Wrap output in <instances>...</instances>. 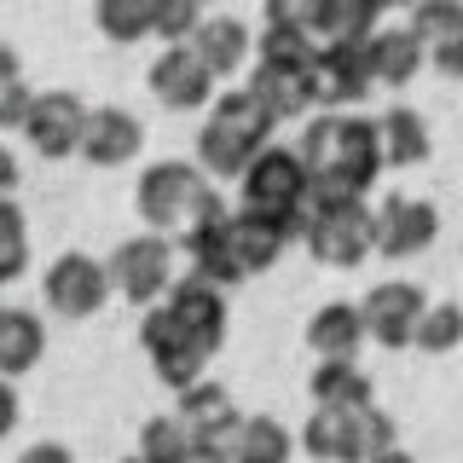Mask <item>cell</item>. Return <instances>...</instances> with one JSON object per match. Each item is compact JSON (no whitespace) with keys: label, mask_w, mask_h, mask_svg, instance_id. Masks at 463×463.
Segmentation results:
<instances>
[{"label":"cell","mask_w":463,"mask_h":463,"mask_svg":"<svg viewBox=\"0 0 463 463\" xmlns=\"http://www.w3.org/2000/svg\"><path fill=\"white\" fill-rule=\"evenodd\" d=\"M296 151H301V163H307L313 192H325V197H365L388 168L383 139H376V116H359V110L307 116Z\"/></svg>","instance_id":"1"},{"label":"cell","mask_w":463,"mask_h":463,"mask_svg":"<svg viewBox=\"0 0 463 463\" xmlns=\"http://www.w3.org/2000/svg\"><path fill=\"white\" fill-rule=\"evenodd\" d=\"M272 116L260 110V99L250 87H232V93L209 99V116H203V134H197V168L209 180H238L243 168L255 163L260 145H272Z\"/></svg>","instance_id":"2"},{"label":"cell","mask_w":463,"mask_h":463,"mask_svg":"<svg viewBox=\"0 0 463 463\" xmlns=\"http://www.w3.org/2000/svg\"><path fill=\"white\" fill-rule=\"evenodd\" d=\"M134 209H139V221L151 226V232H192L197 221H209V214H221L226 209V197L214 192V180L203 174L197 163H180V156H168V163H151L139 174V185H134Z\"/></svg>","instance_id":"3"},{"label":"cell","mask_w":463,"mask_h":463,"mask_svg":"<svg viewBox=\"0 0 463 463\" xmlns=\"http://www.w3.org/2000/svg\"><path fill=\"white\" fill-rule=\"evenodd\" d=\"M301 243L318 267H359L376 250V209L365 197H325L313 192L307 214H301Z\"/></svg>","instance_id":"4"},{"label":"cell","mask_w":463,"mask_h":463,"mask_svg":"<svg viewBox=\"0 0 463 463\" xmlns=\"http://www.w3.org/2000/svg\"><path fill=\"white\" fill-rule=\"evenodd\" d=\"M296 446L313 463H365L371 452L394 446V417L376 411V400L371 405H313Z\"/></svg>","instance_id":"5"},{"label":"cell","mask_w":463,"mask_h":463,"mask_svg":"<svg viewBox=\"0 0 463 463\" xmlns=\"http://www.w3.org/2000/svg\"><path fill=\"white\" fill-rule=\"evenodd\" d=\"M238 192H243V209L272 214V221H284L301 238V214L313 203V180H307V163H301L296 145H260L255 163L238 174Z\"/></svg>","instance_id":"6"},{"label":"cell","mask_w":463,"mask_h":463,"mask_svg":"<svg viewBox=\"0 0 463 463\" xmlns=\"http://www.w3.org/2000/svg\"><path fill=\"white\" fill-rule=\"evenodd\" d=\"M174 400H180L174 417H180L185 440H192V463H226L232 434H238V423H243V411L232 405V394L221 383H209V376H197V383H185Z\"/></svg>","instance_id":"7"},{"label":"cell","mask_w":463,"mask_h":463,"mask_svg":"<svg viewBox=\"0 0 463 463\" xmlns=\"http://www.w3.org/2000/svg\"><path fill=\"white\" fill-rule=\"evenodd\" d=\"M105 272H110V296L134 301V307H151V301H163V289L174 284V243L163 232H139V238L116 243Z\"/></svg>","instance_id":"8"},{"label":"cell","mask_w":463,"mask_h":463,"mask_svg":"<svg viewBox=\"0 0 463 463\" xmlns=\"http://www.w3.org/2000/svg\"><path fill=\"white\" fill-rule=\"evenodd\" d=\"M139 342H145V354H151V371L163 376L174 394H180L185 383H197V376L209 371V359H214L197 336H185L180 318H174L163 301H151V307H145V318H139Z\"/></svg>","instance_id":"9"},{"label":"cell","mask_w":463,"mask_h":463,"mask_svg":"<svg viewBox=\"0 0 463 463\" xmlns=\"http://www.w3.org/2000/svg\"><path fill=\"white\" fill-rule=\"evenodd\" d=\"M41 289H47V307L58 318H93L110 301V272H105V260L70 250V255H58L52 267H47Z\"/></svg>","instance_id":"10"},{"label":"cell","mask_w":463,"mask_h":463,"mask_svg":"<svg viewBox=\"0 0 463 463\" xmlns=\"http://www.w3.org/2000/svg\"><path fill=\"white\" fill-rule=\"evenodd\" d=\"M371 87H376V76H371V47L365 41H330V47H318V58H313V99L325 110H354Z\"/></svg>","instance_id":"11"},{"label":"cell","mask_w":463,"mask_h":463,"mask_svg":"<svg viewBox=\"0 0 463 463\" xmlns=\"http://www.w3.org/2000/svg\"><path fill=\"white\" fill-rule=\"evenodd\" d=\"M434 238H440V209H434L429 197L394 192V197L376 203V255L411 260V255H423Z\"/></svg>","instance_id":"12"},{"label":"cell","mask_w":463,"mask_h":463,"mask_svg":"<svg viewBox=\"0 0 463 463\" xmlns=\"http://www.w3.org/2000/svg\"><path fill=\"white\" fill-rule=\"evenodd\" d=\"M81 128H87V105H81L76 93H64V87L35 93V105H29V116H24V139L35 145L47 163H58V156H76Z\"/></svg>","instance_id":"13"},{"label":"cell","mask_w":463,"mask_h":463,"mask_svg":"<svg viewBox=\"0 0 463 463\" xmlns=\"http://www.w3.org/2000/svg\"><path fill=\"white\" fill-rule=\"evenodd\" d=\"M423 307H429V296L417 284L388 279L359 301V318H365V336L376 347H411V330H417V318H423Z\"/></svg>","instance_id":"14"},{"label":"cell","mask_w":463,"mask_h":463,"mask_svg":"<svg viewBox=\"0 0 463 463\" xmlns=\"http://www.w3.org/2000/svg\"><path fill=\"white\" fill-rule=\"evenodd\" d=\"M139 145H145V128H139L134 110L93 105V110H87V128H81L76 156H81V163H93V168H128L139 156Z\"/></svg>","instance_id":"15"},{"label":"cell","mask_w":463,"mask_h":463,"mask_svg":"<svg viewBox=\"0 0 463 463\" xmlns=\"http://www.w3.org/2000/svg\"><path fill=\"white\" fill-rule=\"evenodd\" d=\"M163 307L180 318V330L185 336H197L209 354H221V342H226V296H221V284H209V279H174L163 289Z\"/></svg>","instance_id":"16"},{"label":"cell","mask_w":463,"mask_h":463,"mask_svg":"<svg viewBox=\"0 0 463 463\" xmlns=\"http://www.w3.org/2000/svg\"><path fill=\"white\" fill-rule=\"evenodd\" d=\"M151 93H156L163 110H203L214 99V76L203 70V58L185 47V41H174L151 64Z\"/></svg>","instance_id":"17"},{"label":"cell","mask_w":463,"mask_h":463,"mask_svg":"<svg viewBox=\"0 0 463 463\" xmlns=\"http://www.w3.org/2000/svg\"><path fill=\"white\" fill-rule=\"evenodd\" d=\"M289 243H296V232L284 221H272V214H255V209H226V250L238 260L243 279H255V272H267L272 260H279Z\"/></svg>","instance_id":"18"},{"label":"cell","mask_w":463,"mask_h":463,"mask_svg":"<svg viewBox=\"0 0 463 463\" xmlns=\"http://www.w3.org/2000/svg\"><path fill=\"white\" fill-rule=\"evenodd\" d=\"M250 93L260 99V110L272 122H301L313 116V64H260L255 58V76H250Z\"/></svg>","instance_id":"19"},{"label":"cell","mask_w":463,"mask_h":463,"mask_svg":"<svg viewBox=\"0 0 463 463\" xmlns=\"http://www.w3.org/2000/svg\"><path fill=\"white\" fill-rule=\"evenodd\" d=\"M185 47L203 58V70H209L214 81H232L255 58V35H250V24H238V18H203L192 35H185Z\"/></svg>","instance_id":"20"},{"label":"cell","mask_w":463,"mask_h":463,"mask_svg":"<svg viewBox=\"0 0 463 463\" xmlns=\"http://www.w3.org/2000/svg\"><path fill=\"white\" fill-rule=\"evenodd\" d=\"M307 347L318 359H359V347H365L359 301H325V307L307 318Z\"/></svg>","instance_id":"21"},{"label":"cell","mask_w":463,"mask_h":463,"mask_svg":"<svg viewBox=\"0 0 463 463\" xmlns=\"http://www.w3.org/2000/svg\"><path fill=\"white\" fill-rule=\"evenodd\" d=\"M376 139H383V163L388 168H417V163H429V151H434L429 122L411 105H388L376 116Z\"/></svg>","instance_id":"22"},{"label":"cell","mask_w":463,"mask_h":463,"mask_svg":"<svg viewBox=\"0 0 463 463\" xmlns=\"http://www.w3.org/2000/svg\"><path fill=\"white\" fill-rule=\"evenodd\" d=\"M47 354V325L29 307H0V376H24Z\"/></svg>","instance_id":"23"},{"label":"cell","mask_w":463,"mask_h":463,"mask_svg":"<svg viewBox=\"0 0 463 463\" xmlns=\"http://www.w3.org/2000/svg\"><path fill=\"white\" fill-rule=\"evenodd\" d=\"M365 47H371V76L383 81V87H405L417 70L429 64V58H423V41H417L411 29H376Z\"/></svg>","instance_id":"24"},{"label":"cell","mask_w":463,"mask_h":463,"mask_svg":"<svg viewBox=\"0 0 463 463\" xmlns=\"http://www.w3.org/2000/svg\"><path fill=\"white\" fill-rule=\"evenodd\" d=\"M289 452H296V434H289L279 417L255 411V417L238 423V434H232L226 463H289Z\"/></svg>","instance_id":"25"},{"label":"cell","mask_w":463,"mask_h":463,"mask_svg":"<svg viewBox=\"0 0 463 463\" xmlns=\"http://www.w3.org/2000/svg\"><path fill=\"white\" fill-rule=\"evenodd\" d=\"M313 405H371L376 383L371 371H359V359H318V371L307 376Z\"/></svg>","instance_id":"26"},{"label":"cell","mask_w":463,"mask_h":463,"mask_svg":"<svg viewBox=\"0 0 463 463\" xmlns=\"http://www.w3.org/2000/svg\"><path fill=\"white\" fill-rule=\"evenodd\" d=\"M376 18H383V12H376L371 0H318L313 41H318V47H330V41H371Z\"/></svg>","instance_id":"27"},{"label":"cell","mask_w":463,"mask_h":463,"mask_svg":"<svg viewBox=\"0 0 463 463\" xmlns=\"http://www.w3.org/2000/svg\"><path fill=\"white\" fill-rule=\"evenodd\" d=\"M93 24L116 47H134L156 29V0H93Z\"/></svg>","instance_id":"28"},{"label":"cell","mask_w":463,"mask_h":463,"mask_svg":"<svg viewBox=\"0 0 463 463\" xmlns=\"http://www.w3.org/2000/svg\"><path fill=\"white\" fill-rule=\"evenodd\" d=\"M24 267H29V221H24L18 197L0 192V284L24 279Z\"/></svg>","instance_id":"29"},{"label":"cell","mask_w":463,"mask_h":463,"mask_svg":"<svg viewBox=\"0 0 463 463\" xmlns=\"http://www.w3.org/2000/svg\"><path fill=\"white\" fill-rule=\"evenodd\" d=\"M411 347L417 354H452V347H463V307L458 301L423 307V318H417V330H411Z\"/></svg>","instance_id":"30"},{"label":"cell","mask_w":463,"mask_h":463,"mask_svg":"<svg viewBox=\"0 0 463 463\" xmlns=\"http://www.w3.org/2000/svg\"><path fill=\"white\" fill-rule=\"evenodd\" d=\"M255 58H260V64H313V58H318V41H313V29L267 24L255 35Z\"/></svg>","instance_id":"31"},{"label":"cell","mask_w":463,"mask_h":463,"mask_svg":"<svg viewBox=\"0 0 463 463\" xmlns=\"http://www.w3.org/2000/svg\"><path fill=\"white\" fill-rule=\"evenodd\" d=\"M411 29L423 47H434V41H446V35H458L463 29V0H411Z\"/></svg>","instance_id":"32"},{"label":"cell","mask_w":463,"mask_h":463,"mask_svg":"<svg viewBox=\"0 0 463 463\" xmlns=\"http://www.w3.org/2000/svg\"><path fill=\"white\" fill-rule=\"evenodd\" d=\"M139 452L151 463H192V440H185L180 417H151L139 429Z\"/></svg>","instance_id":"33"},{"label":"cell","mask_w":463,"mask_h":463,"mask_svg":"<svg viewBox=\"0 0 463 463\" xmlns=\"http://www.w3.org/2000/svg\"><path fill=\"white\" fill-rule=\"evenodd\" d=\"M197 24H203V6H192V0H156V29L151 35H163L174 47V41H185Z\"/></svg>","instance_id":"34"},{"label":"cell","mask_w":463,"mask_h":463,"mask_svg":"<svg viewBox=\"0 0 463 463\" xmlns=\"http://www.w3.org/2000/svg\"><path fill=\"white\" fill-rule=\"evenodd\" d=\"M29 105H35V87H29L24 76H12L6 87H0V134H24Z\"/></svg>","instance_id":"35"},{"label":"cell","mask_w":463,"mask_h":463,"mask_svg":"<svg viewBox=\"0 0 463 463\" xmlns=\"http://www.w3.org/2000/svg\"><path fill=\"white\" fill-rule=\"evenodd\" d=\"M267 24H284V29H313V12L318 0H260Z\"/></svg>","instance_id":"36"},{"label":"cell","mask_w":463,"mask_h":463,"mask_svg":"<svg viewBox=\"0 0 463 463\" xmlns=\"http://www.w3.org/2000/svg\"><path fill=\"white\" fill-rule=\"evenodd\" d=\"M423 58L440 70L446 81H463V29H458V35H446V41H434V47H423Z\"/></svg>","instance_id":"37"},{"label":"cell","mask_w":463,"mask_h":463,"mask_svg":"<svg viewBox=\"0 0 463 463\" xmlns=\"http://www.w3.org/2000/svg\"><path fill=\"white\" fill-rule=\"evenodd\" d=\"M24 405H18V388H12V376H0V440H6L12 429H18Z\"/></svg>","instance_id":"38"},{"label":"cell","mask_w":463,"mask_h":463,"mask_svg":"<svg viewBox=\"0 0 463 463\" xmlns=\"http://www.w3.org/2000/svg\"><path fill=\"white\" fill-rule=\"evenodd\" d=\"M18 463H76V452H70L64 440H35V446H29V452H24Z\"/></svg>","instance_id":"39"},{"label":"cell","mask_w":463,"mask_h":463,"mask_svg":"<svg viewBox=\"0 0 463 463\" xmlns=\"http://www.w3.org/2000/svg\"><path fill=\"white\" fill-rule=\"evenodd\" d=\"M12 185H18V156L0 145V192H12Z\"/></svg>","instance_id":"40"},{"label":"cell","mask_w":463,"mask_h":463,"mask_svg":"<svg viewBox=\"0 0 463 463\" xmlns=\"http://www.w3.org/2000/svg\"><path fill=\"white\" fill-rule=\"evenodd\" d=\"M12 76H24V70H18V52H12L6 41H0V87H6Z\"/></svg>","instance_id":"41"},{"label":"cell","mask_w":463,"mask_h":463,"mask_svg":"<svg viewBox=\"0 0 463 463\" xmlns=\"http://www.w3.org/2000/svg\"><path fill=\"white\" fill-rule=\"evenodd\" d=\"M365 463H417V458H411V452H400V440H394V446H383V452H371Z\"/></svg>","instance_id":"42"},{"label":"cell","mask_w":463,"mask_h":463,"mask_svg":"<svg viewBox=\"0 0 463 463\" xmlns=\"http://www.w3.org/2000/svg\"><path fill=\"white\" fill-rule=\"evenodd\" d=\"M371 6H376V12H388V6H411V0H371Z\"/></svg>","instance_id":"43"},{"label":"cell","mask_w":463,"mask_h":463,"mask_svg":"<svg viewBox=\"0 0 463 463\" xmlns=\"http://www.w3.org/2000/svg\"><path fill=\"white\" fill-rule=\"evenodd\" d=\"M122 463H151V458H145V452H128V458H122Z\"/></svg>","instance_id":"44"},{"label":"cell","mask_w":463,"mask_h":463,"mask_svg":"<svg viewBox=\"0 0 463 463\" xmlns=\"http://www.w3.org/2000/svg\"><path fill=\"white\" fill-rule=\"evenodd\" d=\"M192 6H203V12H209V0H192Z\"/></svg>","instance_id":"45"}]
</instances>
